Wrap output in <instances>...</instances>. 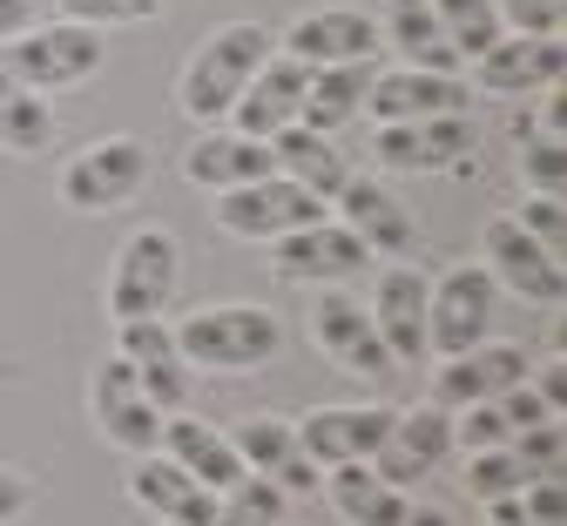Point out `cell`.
<instances>
[{
	"label": "cell",
	"mask_w": 567,
	"mask_h": 526,
	"mask_svg": "<svg viewBox=\"0 0 567 526\" xmlns=\"http://www.w3.org/2000/svg\"><path fill=\"white\" fill-rule=\"evenodd\" d=\"M277 54V34L264 21H224L217 34H203V48L183 61V82H176V109L189 122H230L237 95L250 89V74Z\"/></svg>",
	"instance_id": "obj_1"
},
{
	"label": "cell",
	"mask_w": 567,
	"mask_h": 526,
	"mask_svg": "<svg viewBox=\"0 0 567 526\" xmlns=\"http://www.w3.org/2000/svg\"><path fill=\"white\" fill-rule=\"evenodd\" d=\"M176 351L189 371H224V379H237V371H257L284 351V324L277 311L264 305H209V311H189L169 324Z\"/></svg>",
	"instance_id": "obj_2"
},
{
	"label": "cell",
	"mask_w": 567,
	"mask_h": 526,
	"mask_svg": "<svg viewBox=\"0 0 567 526\" xmlns=\"http://www.w3.org/2000/svg\"><path fill=\"white\" fill-rule=\"evenodd\" d=\"M142 189H150V142L142 135H102L89 148H75L54 176L61 209H75V216H109V209L135 203Z\"/></svg>",
	"instance_id": "obj_3"
},
{
	"label": "cell",
	"mask_w": 567,
	"mask_h": 526,
	"mask_svg": "<svg viewBox=\"0 0 567 526\" xmlns=\"http://www.w3.org/2000/svg\"><path fill=\"white\" fill-rule=\"evenodd\" d=\"M102 54H109L102 28H82V21H41V28H21L14 41H0V68L34 95H61L89 82Z\"/></svg>",
	"instance_id": "obj_4"
},
{
	"label": "cell",
	"mask_w": 567,
	"mask_h": 526,
	"mask_svg": "<svg viewBox=\"0 0 567 526\" xmlns=\"http://www.w3.org/2000/svg\"><path fill=\"white\" fill-rule=\"evenodd\" d=\"M176 283H183V244L163 230V223H150V230H135L109 264V318L115 324L163 318Z\"/></svg>",
	"instance_id": "obj_5"
},
{
	"label": "cell",
	"mask_w": 567,
	"mask_h": 526,
	"mask_svg": "<svg viewBox=\"0 0 567 526\" xmlns=\"http://www.w3.org/2000/svg\"><path fill=\"white\" fill-rule=\"evenodd\" d=\"M493 311H501V290L480 264H453L440 283H425V351L460 358L473 344L493 338Z\"/></svg>",
	"instance_id": "obj_6"
},
{
	"label": "cell",
	"mask_w": 567,
	"mask_h": 526,
	"mask_svg": "<svg viewBox=\"0 0 567 526\" xmlns=\"http://www.w3.org/2000/svg\"><path fill=\"white\" fill-rule=\"evenodd\" d=\"M480 148V128L473 115H425V122H385L372 135V156L392 169V176H453L473 163Z\"/></svg>",
	"instance_id": "obj_7"
},
{
	"label": "cell",
	"mask_w": 567,
	"mask_h": 526,
	"mask_svg": "<svg viewBox=\"0 0 567 526\" xmlns=\"http://www.w3.org/2000/svg\"><path fill=\"white\" fill-rule=\"evenodd\" d=\"M480 270L493 277V290H514L520 305H540V311H554L560 297H567V270H560V257H554L547 244H534L514 216L486 223V237H480Z\"/></svg>",
	"instance_id": "obj_8"
},
{
	"label": "cell",
	"mask_w": 567,
	"mask_h": 526,
	"mask_svg": "<svg viewBox=\"0 0 567 526\" xmlns=\"http://www.w3.org/2000/svg\"><path fill=\"white\" fill-rule=\"evenodd\" d=\"M318 216H331V203H318L291 176H264V183H244V189L217 196L224 237H244V244H277V237L305 230V223H318Z\"/></svg>",
	"instance_id": "obj_9"
},
{
	"label": "cell",
	"mask_w": 567,
	"mask_h": 526,
	"mask_svg": "<svg viewBox=\"0 0 567 526\" xmlns=\"http://www.w3.org/2000/svg\"><path fill=\"white\" fill-rule=\"evenodd\" d=\"M311 344L338 364V371H351V379H392V351L379 344V331H372V311H365V297H351V290H338V283H324L318 297H311Z\"/></svg>",
	"instance_id": "obj_10"
},
{
	"label": "cell",
	"mask_w": 567,
	"mask_h": 526,
	"mask_svg": "<svg viewBox=\"0 0 567 526\" xmlns=\"http://www.w3.org/2000/svg\"><path fill=\"white\" fill-rule=\"evenodd\" d=\"M365 115L379 128L385 122H425V115H473V89L460 74H433V68H372Z\"/></svg>",
	"instance_id": "obj_11"
},
{
	"label": "cell",
	"mask_w": 567,
	"mask_h": 526,
	"mask_svg": "<svg viewBox=\"0 0 567 526\" xmlns=\"http://www.w3.org/2000/svg\"><path fill=\"white\" fill-rule=\"evenodd\" d=\"M115 358L135 371V385L150 392V405L169 419V412H189V392H196V371L183 364L176 338L163 318H142V324H115Z\"/></svg>",
	"instance_id": "obj_12"
},
{
	"label": "cell",
	"mask_w": 567,
	"mask_h": 526,
	"mask_svg": "<svg viewBox=\"0 0 567 526\" xmlns=\"http://www.w3.org/2000/svg\"><path fill=\"white\" fill-rule=\"evenodd\" d=\"M392 419H399L392 405H318V412L298 419V445H305V460L318 473L359 466V460H372L379 445H385Z\"/></svg>",
	"instance_id": "obj_13"
},
{
	"label": "cell",
	"mask_w": 567,
	"mask_h": 526,
	"mask_svg": "<svg viewBox=\"0 0 567 526\" xmlns=\"http://www.w3.org/2000/svg\"><path fill=\"white\" fill-rule=\"evenodd\" d=\"M372 264V250L344 230L338 216H318V223H305V230H291V237H277L270 244V270L277 277H291V283H344V277H359Z\"/></svg>",
	"instance_id": "obj_14"
},
{
	"label": "cell",
	"mask_w": 567,
	"mask_h": 526,
	"mask_svg": "<svg viewBox=\"0 0 567 526\" xmlns=\"http://www.w3.org/2000/svg\"><path fill=\"white\" fill-rule=\"evenodd\" d=\"M446 453H453V412H440V405H412V412L392 419L385 445L372 453V473H379L385 486L412 493L419 479H433V473L446 466Z\"/></svg>",
	"instance_id": "obj_15"
},
{
	"label": "cell",
	"mask_w": 567,
	"mask_h": 526,
	"mask_svg": "<svg viewBox=\"0 0 567 526\" xmlns=\"http://www.w3.org/2000/svg\"><path fill=\"white\" fill-rule=\"evenodd\" d=\"M277 54H291L305 68H344V61H379V21L359 14V8H318V14H298L284 28Z\"/></svg>",
	"instance_id": "obj_16"
},
{
	"label": "cell",
	"mask_w": 567,
	"mask_h": 526,
	"mask_svg": "<svg viewBox=\"0 0 567 526\" xmlns=\"http://www.w3.org/2000/svg\"><path fill=\"white\" fill-rule=\"evenodd\" d=\"M527 351L520 344H473V351H460V358H440V371H433V399L425 405H440V412H460V405H486V399H501V392H514L520 379H527Z\"/></svg>",
	"instance_id": "obj_17"
},
{
	"label": "cell",
	"mask_w": 567,
	"mask_h": 526,
	"mask_svg": "<svg viewBox=\"0 0 567 526\" xmlns=\"http://www.w3.org/2000/svg\"><path fill=\"white\" fill-rule=\"evenodd\" d=\"M567 74V48L540 34H501L486 54H473V89L486 95H554Z\"/></svg>",
	"instance_id": "obj_18"
},
{
	"label": "cell",
	"mask_w": 567,
	"mask_h": 526,
	"mask_svg": "<svg viewBox=\"0 0 567 526\" xmlns=\"http://www.w3.org/2000/svg\"><path fill=\"white\" fill-rule=\"evenodd\" d=\"M89 405H95L102 439H109V445H122L128 460H142V453H156V445H163V412L150 405V392L135 385V371H128L122 358H109V364L95 371Z\"/></svg>",
	"instance_id": "obj_19"
},
{
	"label": "cell",
	"mask_w": 567,
	"mask_h": 526,
	"mask_svg": "<svg viewBox=\"0 0 567 526\" xmlns=\"http://www.w3.org/2000/svg\"><path fill=\"white\" fill-rule=\"evenodd\" d=\"M338 223L351 237H359L372 257H392V264H405L412 250H419V223H412V209L385 189V183H372V176H351L338 196Z\"/></svg>",
	"instance_id": "obj_20"
},
{
	"label": "cell",
	"mask_w": 567,
	"mask_h": 526,
	"mask_svg": "<svg viewBox=\"0 0 567 526\" xmlns=\"http://www.w3.org/2000/svg\"><path fill=\"white\" fill-rule=\"evenodd\" d=\"M230 445H237L244 473H264L277 493H318V486H324V473L305 460V445H298V419L257 412V419H244V425L230 432Z\"/></svg>",
	"instance_id": "obj_21"
},
{
	"label": "cell",
	"mask_w": 567,
	"mask_h": 526,
	"mask_svg": "<svg viewBox=\"0 0 567 526\" xmlns=\"http://www.w3.org/2000/svg\"><path fill=\"white\" fill-rule=\"evenodd\" d=\"M264 176H277L270 142L237 135V128H203V135L189 142V156H183V183H189V189H209V196H230V189L264 183Z\"/></svg>",
	"instance_id": "obj_22"
},
{
	"label": "cell",
	"mask_w": 567,
	"mask_h": 526,
	"mask_svg": "<svg viewBox=\"0 0 567 526\" xmlns=\"http://www.w3.org/2000/svg\"><path fill=\"white\" fill-rule=\"evenodd\" d=\"M372 331L379 344L392 351V364H425V277L412 264H385L379 283H372Z\"/></svg>",
	"instance_id": "obj_23"
},
{
	"label": "cell",
	"mask_w": 567,
	"mask_h": 526,
	"mask_svg": "<svg viewBox=\"0 0 567 526\" xmlns=\"http://www.w3.org/2000/svg\"><path fill=\"white\" fill-rule=\"evenodd\" d=\"M305 82H311V68H305V61H291V54H270V61L250 74V89L237 95V109H230V128H237V135H257V142L284 135V128L298 122Z\"/></svg>",
	"instance_id": "obj_24"
},
{
	"label": "cell",
	"mask_w": 567,
	"mask_h": 526,
	"mask_svg": "<svg viewBox=\"0 0 567 526\" xmlns=\"http://www.w3.org/2000/svg\"><path fill=\"white\" fill-rule=\"evenodd\" d=\"M128 499L135 506H150L163 526H209L217 519V493H209L203 479H189L176 460H163V453H142L135 466H128Z\"/></svg>",
	"instance_id": "obj_25"
},
{
	"label": "cell",
	"mask_w": 567,
	"mask_h": 526,
	"mask_svg": "<svg viewBox=\"0 0 567 526\" xmlns=\"http://www.w3.org/2000/svg\"><path fill=\"white\" fill-rule=\"evenodd\" d=\"M163 460H176L189 479H203L209 493H230L237 479H244V460H237V445H230V432H217V425H203V419H189V412H169L163 419V445H156Z\"/></svg>",
	"instance_id": "obj_26"
},
{
	"label": "cell",
	"mask_w": 567,
	"mask_h": 526,
	"mask_svg": "<svg viewBox=\"0 0 567 526\" xmlns=\"http://www.w3.org/2000/svg\"><path fill=\"white\" fill-rule=\"evenodd\" d=\"M379 48L399 54V68H433V74H460V54L446 48L433 0H385L379 14Z\"/></svg>",
	"instance_id": "obj_27"
},
{
	"label": "cell",
	"mask_w": 567,
	"mask_h": 526,
	"mask_svg": "<svg viewBox=\"0 0 567 526\" xmlns=\"http://www.w3.org/2000/svg\"><path fill=\"white\" fill-rule=\"evenodd\" d=\"M270 156H277V176H291V183L311 189L318 203H331V196L351 183V163L331 148V135H318V128H305V122H291L284 135H270Z\"/></svg>",
	"instance_id": "obj_28"
},
{
	"label": "cell",
	"mask_w": 567,
	"mask_h": 526,
	"mask_svg": "<svg viewBox=\"0 0 567 526\" xmlns=\"http://www.w3.org/2000/svg\"><path fill=\"white\" fill-rule=\"evenodd\" d=\"M365 89H372V61H344V68H311L305 82V102H298V122L331 135L344 122L365 115Z\"/></svg>",
	"instance_id": "obj_29"
},
{
	"label": "cell",
	"mask_w": 567,
	"mask_h": 526,
	"mask_svg": "<svg viewBox=\"0 0 567 526\" xmlns=\"http://www.w3.org/2000/svg\"><path fill=\"white\" fill-rule=\"evenodd\" d=\"M324 493H331L338 519H351V526H405V513H412V499H405L399 486H385V479L372 473V460L331 466V473H324Z\"/></svg>",
	"instance_id": "obj_30"
},
{
	"label": "cell",
	"mask_w": 567,
	"mask_h": 526,
	"mask_svg": "<svg viewBox=\"0 0 567 526\" xmlns=\"http://www.w3.org/2000/svg\"><path fill=\"white\" fill-rule=\"evenodd\" d=\"M0 148L8 156H48L54 148V102L21 89L8 68H0Z\"/></svg>",
	"instance_id": "obj_31"
},
{
	"label": "cell",
	"mask_w": 567,
	"mask_h": 526,
	"mask_svg": "<svg viewBox=\"0 0 567 526\" xmlns=\"http://www.w3.org/2000/svg\"><path fill=\"white\" fill-rule=\"evenodd\" d=\"M433 21H440L446 48H453L460 61L486 54L493 41L507 34V28H501V14H493V0H433Z\"/></svg>",
	"instance_id": "obj_32"
},
{
	"label": "cell",
	"mask_w": 567,
	"mask_h": 526,
	"mask_svg": "<svg viewBox=\"0 0 567 526\" xmlns=\"http://www.w3.org/2000/svg\"><path fill=\"white\" fill-rule=\"evenodd\" d=\"M284 499H291V493H277L264 473H244L230 493H217V519H209V526H277Z\"/></svg>",
	"instance_id": "obj_33"
},
{
	"label": "cell",
	"mask_w": 567,
	"mask_h": 526,
	"mask_svg": "<svg viewBox=\"0 0 567 526\" xmlns=\"http://www.w3.org/2000/svg\"><path fill=\"white\" fill-rule=\"evenodd\" d=\"M527 479H534V473L514 460V445H493V453H466V486H473V499H480V506L514 499Z\"/></svg>",
	"instance_id": "obj_34"
},
{
	"label": "cell",
	"mask_w": 567,
	"mask_h": 526,
	"mask_svg": "<svg viewBox=\"0 0 567 526\" xmlns=\"http://www.w3.org/2000/svg\"><path fill=\"white\" fill-rule=\"evenodd\" d=\"M493 445H514V425L501 405H460L453 412V453H493Z\"/></svg>",
	"instance_id": "obj_35"
},
{
	"label": "cell",
	"mask_w": 567,
	"mask_h": 526,
	"mask_svg": "<svg viewBox=\"0 0 567 526\" xmlns=\"http://www.w3.org/2000/svg\"><path fill=\"white\" fill-rule=\"evenodd\" d=\"M520 176H527V196H560V183H567V148H560V135H527V156H520Z\"/></svg>",
	"instance_id": "obj_36"
},
{
	"label": "cell",
	"mask_w": 567,
	"mask_h": 526,
	"mask_svg": "<svg viewBox=\"0 0 567 526\" xmlns=\"http://www.w3.org/2000/svg\"><path fill=\"white\" fill-rule=\"evenodd\" d=\"M507 34H540V41H560V21H567V0H493Z\"/></svg>",
	"instance_id": "obj_37"
},
{
	"label": "cell",
	"mask_w": 567,
	"mask_h": 526,
	"mask_svg": "<svg viewBox=\"0 0 567 526\" xmlns=\"http://www.w3.org/2000/svg\"><path fill=\"white\" fill-rule=\"evenodd\" d=\"M169 0H61V21L82 28H115V21H156Z\"/></svg>",
	"instance_id": "obj_38"
},
{
	"label": "cell",
	"mask_w": 567,
	"mask_h": 526,
	"mask_svg": "<svg viewBox=\"0 0 567 526\" xmlns=\"http://www.w3.org/2000/svg\"><path fill=\"white\" fill-rule=\"evenodd\" d=\"M560 453H567V432H560V419H540V425H527V432H514V460L540 479V473H560Z\"/></svg>",
	"instance_id": "obj_39"
},
{
	"label": "cell",
	"mask_w": 567,
	"mask_h": 526,
	"mask_svg": "<svg viewBox=\"0 0 567 526\" xmlns=\"http://www.w3.org/2000/svg\"><path fill=\"white\" fill-rule=\"evenodd\" d=\"M520 519L527 526H567V493H560V473H540L520 486Z\"/></svg>",
	"instance_id": "obj_40"
},
{
	"label": "cell",
	"mask_w": 567,
	"mask_h": 526,
	"mask_svg": "<svg viewBox=\"0 0 567 526\" xmlns=\"http://www.w3.org/2000/svg\"><path fill=\"white\" fill-rule=\"evenodd\" d=\"M514 223H520V230H527L534 244H547V250L560 257V230H567V209H560V196H527Z\"/></svg>",
	"instance_id": "obj_41"
},
{
	"label": "cell",
	"mask_w": 567,
	"mask_h": 526,
	"mask_svg": "<svg viewBox=\"0 0 567 526\" xmlns=\"http://www.w3.org/2000/svg\"><path fill=\"white\" fill-rule=\"evenodd\" d=\"M493 405L507 412V425H514V432H527V425H540V419H560V412H547V399L534 392V379H520L514 392H501V399H493Z\"/></svg>",
	"instance_id": "obj_42"
},
{
	"label": "cell",
	"mask_w": 567,
	"mask_h": 526,
	"mask_svg": "<svg viewBox=\"0 0 567 526\" xmlns=\"http://www.w3.org/2000/svg\"><path fill=\"white\" fill-rule=\"evenodd\" d=\"M28 506H34V479L21 466H0V526H14Z\"/></svg>",
	"instance_id": "obj_43"
},
{
	"label": "cell",
	"mask_w": 567,
	"mask_h": 526,
	"mask_svg": "<svg viewBox=\"0 0 567 526\" xmlns=\"http://www.w3.org/2000/svg\"><path fill=\"white\" fill-rule=\"evenodd\" d=\"M527 379H534V392L547 399V412L567 405V364H540V371H527Z\"/></svg>",
	"instance_id": "obj_44"
},
{
	"label": "cell",
	"mask_w": 567,
	"mask_h": 526,
	"mask_svg": "<svg viewBox=\"0 0 567 526\" xmlns=\"http://www.w3.org/2000/svg\"><path fill=\"white\" fill-rule=\"evenodd\" d=\"M21 28H34V0H0V41H14Z\"/></svg>",
	"instance_id": "obj_45"
},
{
	"label": "cell",
	"mask_w": 567,
	"mask_h": 526,
	"mask_svg": "<svg viewBox=\"0 0 567 526\" xmlns=\"http://www.w3.org/2000/svg\"><path fill=\"white\" fill-rule=\"evenodd\" d=\"M486 526H527V519H520V493H514V499H493V506H486Z\"/></svg>",
	"instance_id": "obj_46"
},
{
	"label": "cell",
	"mask_w": 567,
	"mask_h": 526,
	"mask_svg": "<svg viewBox=\"0 0 567 526\" xmlns=\"http://www.w3.org/2000/svg\"><path fill=\"white\" fill-rule=\"evenodd\" d=\"M405 526H460V519H453L446 506H412V513H405Z\"/></svg>",
	"instance_id": "obj_47"
}]
</instances>
